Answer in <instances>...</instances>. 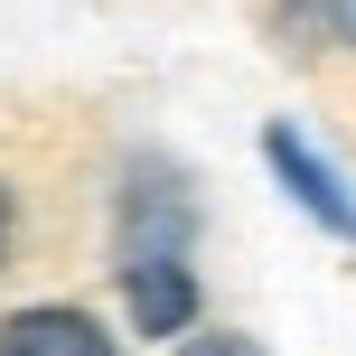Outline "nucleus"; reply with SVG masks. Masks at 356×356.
Instances as JSON below:
<instances>
[{"label": "nucleus", "instance_id": "7", "mask_svg": "<svg viewBox=\"0 0 356 356\" xmlns=\"http://www.w3.org/2000/svg\"><path fill=\"white\" fill-rule=\"evenodd\" d=\"M0 244H10V197H0Z\"/></svg>", "mask_w": 356, "mask_h": 356}, {"label": "nucleus", "instance_id": "1", "mask_svg": "<svg viewBox=\"0 0 356 356\" xmlns=\"http://www.w3.org/2000/svg\"><path fill=\"white\" fill-rule=\"evenodd\" d=\"M263 160H272V178H282L291 197H300V216H319L328 234H347V244H356V197H347V178L328 169L291 122H263Z\"/></svg>", "mask_w": 356, "mask_h": 356}, {"label": "nucleus", "instance_id": "6", "mask_svg": "<svg viewBox=\"0 0 356 356\" xmlns=\"http://www.w3.org/2000/svg\"><path fill=\"white\" fill-rule=\"evenodd\" d=\"M328 29H338L347 47H356V0H328Z\"/></svg>", "mask_w": 356, "mask_h": 356}, {"label": "nucleus", "instance_id": "4", "mask_svg": "<svg viewBox=\"0 0 356 356\" xmlns=\"http://www.w3.org/2000/svg\"><path fill=\"white\" fill-rule=\"evenodd\" d=\"M0 356H122V347H113L85 309L38 300V309H10V319H0Z\"/></svg>", "mask_w": 356, "mask_h": 356}, {"label": "nucleus", "instance_id": "5", "mask_svg": "<svg viewBox=\"0 0 356 356\" xmlns=\"http://www.w3.org/2000/svg\"><path fill=\"white\" fill-rule=\"evenodd\" d=\"M178 356H253L244 338H197V347H178Z\"/></svg>", "mask_w": 356, "mask_h": 356}, {"label": "nucleus", "instance_id": "2", "mask_svg": "<svg viewBox=\"0 0 356 356\" xmlns=\"http://www.w3.org/2000/svg\"><path fill=\"white\" fill-rule=\"evenodd\" d=\"M122 300L141 319V338H178L197 319V282H188V253H122Z\"/></svg>", "mask_w": 356, "mask_h": 356}, {"label": "nucleus", "instance_id": "3", "mask_svg": "<svg viewBox=\"0 0 356 356\" xmlns=\"http://www.w3.org/2000/svg\"><path fill=\"white\" fill-rule=\"evenodd\" d=\"M188 197H178L169 169H131V197H122V253H188Z\"/></svg>", "mask_w": 356, "mask_h": 356}]
</instances>
